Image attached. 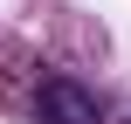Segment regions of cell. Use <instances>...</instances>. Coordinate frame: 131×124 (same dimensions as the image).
Instances as JSON below:
<instances>
[{
	"instance_id": "cell-1",
	"label": "cell",
	"mask_w": 131,
	"mask_h": 124,
	"mask_svg": "<svg viewBox=\"0 0 131 124\" xmlns=\"http://www.w3.org/2000/svg\"><path fill=\"white\" fill-rule=\"evenodd\" d=\"M35 124H104V97L76 76H41L35 83Z\"/></svg>"
}]
</instances>
